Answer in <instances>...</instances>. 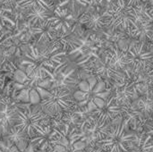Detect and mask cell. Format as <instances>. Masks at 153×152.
I'll use <instances>...</instances> for the list:
<instances>
[{
  "mask_svg": "<svg viewBox=\"0 0 153 152\" xmlns=\"http://www.w3.org/2000/svg\"><path fill=\"white\" fill-rule=\"evenodd\" d=\"M17 115L14 126L20 128L29 140L36 136L48 135L52 131L51 118L42 111L39 105H31L24 109L17 108Z\"/></svg>",
  "mask_w": 153,
  "mask_h": 152,
  "instance_id": "6da1fadb",
  "label": "cell"
},
{
  "mask_svg": "<svg viewBox=\"0 0 153 152\" xmlns=\"http://www.w3.org/2000/svg\"><path fill=\"white\" fill-rule=\"evenodd\" d=\"M50 97L47 99L41 100L39 104L42 111L56 121H61L64 113L73 111L72 108H77L74 103L72 93L65 89L56 88L49 90Z\"/></svg>",
  "mask_w": 153,
  "mask_h": 152,
  "instance_id": "7a4b0ae2",
  "label": "cell"
},
{
  "mask_svg": "<svg viewBox=\"0 0 153 152\" xmlns=\"http://www.w3.org/2000/svg\"><path fill=\"white\" fill-rule=\"evenodd\" d=\"M110 3L103 11V15L108 17L107 30L110 32H125L136 28V24L130 16L126 0H108Z\"/></svg>",
  "mask_w": 153,
  "mask_h": 152,
  "instance_id": "3957f363",
  "label": "cell"
},
{
  "mask_svg": "<svg viewBox=\"0 0 153 152\" xmlns=\"http://www.w3.org/2000/svg\"><path fill=\"white\" fill-rule=\"evenodd\" d=\"M127 122L122 120L120 123L110 126L106 137L97 142L105 152H128L134 140V132L126 128Z\"/></svg>",
  "mask_w": 153,
  "mask_h": 152,
  "instance_id": "277c9868",
  "label": "cell"
},
{
  "mask_svg": "<svg viewBox=\"0 0 153 152\" xmlns=\"http://www.w3.org/2000/svg\"><path fill=\"white\" fill-rule=\"evenodd\" d=\"M126 53L129 57V68L133 73H143L152 71L153 54L151 42L136 40L130 43Z\"/></svg>",
  "mask_w": 153,
  "mask_h": 152,
  "instance_id": "5b68a950",
  "label": "cell"
},
{
  "mask_svg": "<svg viewBox=\"0 0 153 152\" xmlns=\"http://www.w3.org/2000/svg\"><path fill=\"white\" fill-rule=\"evenodd\" d=\"M17 118V103L10 97L0 96V129L3 136L15 125Z\"/></svg>",
  "mask_w": 153,
  "mask_h": 152,
  "instance_id": "8992f818",
  "label": "cell"
},
{
  "mask_svg": "<svg viewBox=\"0 0 153 152\" xmlns=\"http://www.w3.org/2000/svg\"><path fill=\"white\" fill-rule=\"evenodd\" d=\"M77 22L88 30L98 31L107 29L108 24V17L104 16L103 11L97 8L86 9L78 18Z\"/></svg>",
  "mask_w": 153,
  "mask_h": 152,
  "instance_id": "52a82bcc",
  "label": "cell"
},
{
  "mask_svg": "<svg viewBox=\"0 0 153 152\" xmlns=\"http://www.w3.org/2000/svg\"><path fill=\"white\" fill-rule=\"evenodd\" d=\"M92 115L96 117L98 123L101 125H110L117 117L122 115V108L120 106L116 104L111 94L105 99V104L102 108H98L95 111L91 112Z\"/></svg>",
  "mask_w": 153,
  "mask_h": 152,
  "instance_id": "ba28073f",
  "label": "cell"
},
{
  "mask_svg": "<svg viewBox=\"0 0 153 152\" xmlns=\"http://www.w3.org/2000/svg\"><path fill=\"white\" fill-rule=\"evenodd\" d=\"M100 56L117 70L123 71L129 67V57L126 51L119 48L117 43L110 45Z\"/></svg>",
  "mask_w": 153,
  "mask_h": 152,
  "instance_id": "9c48e42d",
  "label": "cell"
},
{
  "mask_svg": "<svg viewBox=\"0 0 153 152\" xmlns=\"http://www.w3.org/2000/svg\"><path fill=\"white\" fill-rule=\"evenodd\" d=\"M134 84V82L128 81L125 83L117 85L110 91L116 104L120 107H126L131 105V103L134 100L135 96L137 98L139 97L135 90Z\"/></svg>",
  "mask_w": 153,
  "mask_h": 152,
  "instance_id": "30bf717a",
  "label": "cell"
},
{
  "mask_svg": "<svg viewBox=\"0 0 153 152\" xmlns=\"http://www.w3.org/2000/svg\"><path fill=\"white\" fill-rule=\"evenodd\" d=\"M28 32L31 36V39H34V44H45L53 42L57 40L59 38L57 31L48 21L39 25L29 27Z\"/></svg>",
  "mask_w": 153,
  "mask_h": 152,
  "instance_id": "8fae6325",
  "label": "cell"
},
{
  "mask_svg": "<svg viewBox=\"0 0 153 152\" xmlns=\"http://www.w3.org/2000/svg\"><path fill=\"white\" fill-rule=\"evenodd\" d=\"M52 3L56 2L55 7L66 8L73 17L77 21L80 15L86 9L96 8L94 0H50Z\"/></svg>",
  "mask_w": 153,
  "mask_h": 152,
  "instance_id": "7c38bea8",
  "label": "cell"
},
{
  "mask_svg": "<svg viewBox=\"0 0 153 152\" xmlns=\"http://www.w3.org/2000/svg\"><path fill=\"white\" fill-rule=\"evenodd\" d=\"M53 15V11L45 10L39 6H34L25 10L24 21L29 27H34L39 25L47 21L48 18Z\"/></svg>",
  "mask_w": 153,
  "mask_h": 152,
  "instance_id": "4fadbf2b",
  "label": "cell"
},
{
  "mask_svg": "<svg viewBox=\"0 0 153 152\" xmlns=\"http://www.w3.org/2000/svg\"><path fill=\"white\" fill-rule=\"evenodd\" d=\"M128 152H153L152 134L148 133L134 132V140Z\"/></svg>",
  "mask_w": 153,
  "mask_h": 152,
  "instance_id": "5bb4252c",
  "label": "cell"
},
{
  "mask_svg": "<svg viewBox=\"0 0 153 152\" xmlns=\"http://www.w3.org/2000/svg\"><path fill=\"white\" fill-rule=\"evenodd\" d=\"M131 106L140 111L147 119L152 117L153 112V99H152V90L148 91L144 95L138 97V99H134Z\"/></svg>",
  "mask_w": 153,
  "mask_h": 152,
  "instance_id": "9a60e30c",
  "label": "cell"
},
{
  "mask_svg": "<svg viewBox=\"0 0 153 152\" xmlns=\"http://www.w3.org/2000/svg\"><path fill=\"white\" fill-rule=\"evenodd\" d=\"M127 34L135 39L137 41L142 42H152V22H144L142 24L137 25V27L129 32Z\"/></svg>",
  "mask_w": 153,
  "mask_h": 152,
  "instance_id": "2e32d148",
  "label": "cell"
},
{
  "mask_svg": "<svg viewBox=\"0 0 153 152\" xmlns=\"http://www.w3.org/2000/svg\"><path fill=\"white\" fill-rule=\"evenodd\" d=\"M34 6H39L49 11H54L55 8L54 4L50 0H18L15 5V7L22 10H27Z\"/></svg>",
  "mask_w": 153,
  "mask_h": 152,
  "instance_id": "e0dca14e",
  "label": "cell"
},
{
  "mask_svg": "<svg viewBox=\"0 0 153 152\" xmlns=\"http://www.w3.org/2000/svg\"><path fill=\"white\" fill-rule=\"evenodd\" d=\"M6 140L10 141L12 143L15 144L16 142H18L21 140H27L29 141V138L27 137V135L18 127L13 126L12 127L7 133L4 136Z\"/></svg>",
  "mask_w": 153,
  "mask_h": 152,
  "instance_id": "ac0fdd59",
  "label": "cell"
},
{
  "mask_svg": "<svg viewBox=\"0 0 153 152\" xmlns=\"http://www.w3.org/2000/svg\"><path fill=\"white\" fill-rule=\"evenodd\" d=\"M29 91L30 89L25 88L23 90H22L21 91H19L18 95H16V97L14 98V101L17 102H22V103H29Z\"/></svg>",
  "mask_w": 153,
  "mask_h": 152,
  "instance_id": "d6986e66",
  "label": "cell"
},
{
  "mask_svg": "<svg viewBox=\"0 0 153 152\" xmlns=\"http://www.w3.org/2000/svg\"><path fill=\"white\" fill-rule=\"evenodd\" d=\"M41 99L38 94V92L36 91L35 89H30L29 91V103L32 106L35 105H39L40 103Z\"/></svg>",
  "mask_w": 153,
  "mask_h": 152,
  "instance_id": "ffe728a7",
  "label": "cell"
},
{
  "mask_svg": "<svg viewBox=\"0 0 153 152\" xmlns=\"http://www.w3.org/2000/svg\"><path fill=\"white\" fill-rule=\"evenodd\" d=\"M86 144L87 146L83 151L84 152H105L98 142H90Z\"/></svg>",
  "mask_w": 153,
  "mask_h": 152,
  "instance_id": "44dd1931",
  "label": "cell"
},
{
  "mask_svg": "<svg viewBox=\"0 0 153 152\" xmlns=\"http://www.w3.org/2000/svg\"><path fill=\"white\" fill-rule=\"evenodd\" d=\"M107 90V86H106V83L103 82V81H99L95 86L93 87V89L91 90V92L92 94H100V93H102L103 91H105Z\"/></svg>",
  "mask_w": 153,
  "mask_h": 152,
  "instance_id": "7402d4cb",
  "label": "cell"
},
{
  "mask_svg": "<svg viewBox=\"0 0 153 152\" xmlns=\"http://www.w3.org/2000/svg\"><path fill=\"white\" fill-rule=\"evenodd\" d=\"M72 96H73L74 100H75L77 102H81L87 99V97L89 96V93H85V92H82V91L77 90L72 93Z\"/></svg>",
  "mask_w": 153,
  "mask_h": 152,
  "instance_id": "603a6c76",
  "label": "cell"
},
{
  "mask_svg": "<svg viewBox=\"0 0 153 152\" xmlns=\"http://www.w3.org/2000/svg\"><path fill=\"white\" fill-rule=\"evenodd\" d=\"M87 144L84 141H76L73 143L72 145V151H84L86 148ZM71 151V152H72Z\"/></svg>",
  "mask_w": 153,
  "mask_h": 152,
  "instance_id": "cb8c5ba5",
  "label": "cell"
},
{
  "mask_svg": "<svg viewBox=\"0 0 153 152\" xmlns=\"http://www.w3.org/2000/svg\"><path fill=\"white\" fill-rule=\"evenodd\" d=\"M35 90H36V91L38 92V94H39V98H40V99L41 100H44V99H48L49 97H50V91L49 90H46V89H43V88H40V87H35L34 88Z\"/></svg>",
  "mask_w": 153,
  "mask_h": 152,
  "instance_id": "d4e9b609",
  "label": "cell"
},
{
  "mask_svg": "<svg viewBox=\"0 0 153 152\" xmlns=\"http://www.w3.org/2000/svg\"><path fill=\"white\" fill-rule=\"evenodd\" d=\"M18 0H0V7H5L13 10Z\"/></svg>",
  "mask_w": 153,
  "mask_h": 152,
  "instance_id": "484cf974",
  "label": "cell"
},
{
  "mask_svg": "<svg viewBox=\"0 0 153 152\" xmlns=\"http://www.w3.org/2000/svg\"><path fill=\"white\" fill-rule=\"evenodd\" d=\"M77 88L79 89V90L85 92V93H90L91 92V89L89 86V83L87 82V81H80L77 84Z\"/></svg>",
  "mask_w": 153,
  "mask_h": 152,
  "instance_id": "4316f807",
  "label": "cell"
},
{
  "mask_svg": "<svg viewBox=\"0 0 153 152\" xmlns=\"http://www.w3.org/2000/svg\"><path fill=\"white\" fill-rule=\"evenodd\" d=\"M28 144H29V141H27V140H21L18 142H16L14 145L16 146V148L19 151V152H23L24 150L27 148Z\"/></svg>",
  "mask_w": 153,
  "mask_h": 152,
  "instance_id": "83f0119b",
  "label": "cell"
},
{
  "mask_svg": "<svg viewBox=\"0 0 153 152\" xmlns=\"http://www.w3.org/2000/svg\"><path fill=\"white\" fill-rule=\"evenodd\" d=\"M91 101L95 104L97 108H102L104 107V104H105V99H103L100 97H97V96H94L92 98Z\"/></svg>",
  "mask_w": 153,
  "mask_h": 152,
  "instance_id": "f1b7e54d",
  "label": "cell"
},
{
  "mask_svg": "<svg viewBox=\"0 0 153 152\" xmlns=\"http://www.w3.org/2000/svg\"><path fill=\"white\" fill-rule=\"evenodd\" d=\"M38 87H40V88H43V89H46V90H49L50 87H51V82H50L49 79L46 77L38 84Z\"/></svg>",
  "mask_w": 153,
  "mask_h": 152,
  "instance_id": "f546056e",
  "label": "cell"
},
{
  "mask_svg": "<svg viewBox=\"0 0 153 152\" xmlns=\"http://www.w3.org/2000/svg\"><path fill=\"white\" fill-rule=\"evenodd\" d=\"M86 81H87V82L89 83V86H90L91 90L93 89V87L95 86V84L98 82V80H97V78H96L94 75H91V77H89Z\"/></svg>",
  "mask_w": 153,
  "mask_h": 152,
  "instance_id": "4dcf8cb0",
  "label": "cell"
},
{
  "mask_svg": "<svg viewBox=\"0 0 153 152\" xmlns=\"http://www.w3.org/2000/svg\"><path fill=\"white\" fill-rule=\"evenodd\" d=\"M52 151L53 152H67V150L61 145H53L52 146Z\"/></svg>",
  "mask_w": 153,
  "mask_h": 152,
  "instance_id": "1f68e13d",
  "label": "cell"
},
{
  "mask_svg": "<svg viewBox=\"0 0 153 152\" xmlns=\"http://www.w3.org/2000/svg\"><path fill=\"white\" fill-rule=\"evenodd\" d=\"M87 110H88V112H93V111H95L96 109H98L97 108V107L95 106V104L91 101V100H90V101H88L87 102Z\"/></svg>",
  "mask_w": 153,
  "mask_h": 152,
  "instance_id": "d6a6232c",
  "label": "cell"
},
{
  "mask_svg": "<svg viewBox=\"0 0 153 152\" xmlns=\"http://www.w3.org/2000/svg\"><path fill=\"white\" fill-rule=\"evenodd\" d=\"M23 152H36V151H35V149H34L33 145H32V144H30V143H29V144H28V146H27V148L24 150V151Z\"/></svg>",
  "mask_w": 153,
  "mask_h": 152,
  "instance_id": "836d02e7",
  "label": "cell"
},
{
  "mask_svg": "<svg viewBox=\"0 0 153 152\" xmlns=\"http://www.w3.org/2000/svg\"><path fill=\"white\" fill-rule=\"evenodd\" d=\"M1 138H2V131L0 129V140H1Z\"/></svg>",
  "mask_w": 153,
  "mask_h": 152,
  "instance_id": "e575fe53",
  "label": "cell"
},
{
  "mask_svg": "<svg viewBox=\"0 0 153 152\" xmlns=\"http://www.w3.org/2000/svg\"><path fill=\"white\" fill-rule=\"evenodd\" d=\"M72 152H84L83 151H72Z\"/></svg>",
  "mask_w": 153,
  "mask_h": 152,
  "instance_id": "d590c367",
  "label": "cell"
}]
</instances>
